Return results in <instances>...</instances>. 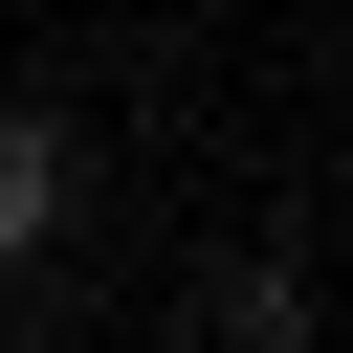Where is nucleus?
Listing matches in <instances>:
<instances>
[{"label": "nucleus", "mask_w": 353, "mask_h": 353, "mask_svg": "<svg viewBox=\"0 0 353 353\" xmlns=\"http://www.w3.org/2000/svg\"><path fill=\"white\" fill-rule=\"evenodd\" d=\"M199 331H221V353H309V265H243V287H199Z\"/></svg>", "instance_id": "f257e3e1"}, {"label": "nucleus", "mask_w": 353, "mask_h": 353, "mask_svg": "<svg viewBox=\"0 0 353 353\" xmlns=\"http://www.w3.org/2000/svg\"><path fill=\"white\" fill-rule=\"evenodd\" d=\"M44 221H66V132H44V110H0V265H22Z\"/></svg>", "instance_id": "f03ea898"}]
</instances>
